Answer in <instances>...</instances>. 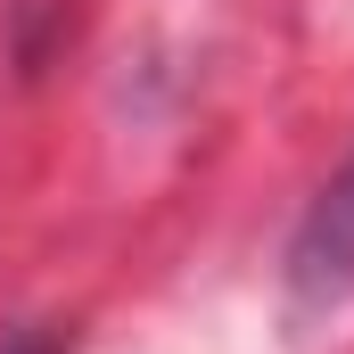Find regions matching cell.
<instances>
[{
    "label": "cell",
    "mask_w": 354,
    "mask_h": 354,
    "mask_svg": "<svg viewBox=\"0 0 354 354\" xmlns=\"http://www.w3.org/2000/svg\"><path fill=\"white\" fill-rule=\"evenodd\" d=\"M297 280L305 288H354V165L330 189H322V206L305 214V231H297Z\"/></svg>",
    "instance_id": "obj_1"
},
{
    "label": "cell",
    "mask_w": 354,
    "mask_h": 354,
    "mask_svg": "<svg viewBox=\"0 0 354 354\" xmlns=\"http://www.w3.org/2000/svg\"><path fill=\"white\" fill-rule=\"evenodd\" d=\"M0 354H66V346H58V330H17Z\"/></svg>",
    "instance_id": "obj_2"
}]
</instances>
